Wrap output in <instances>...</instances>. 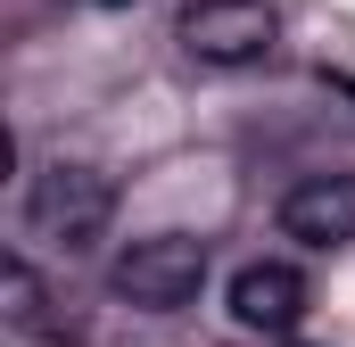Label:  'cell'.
<instances>
[{
  "label": "cell",
  "mask_w": 355,
  "mask_h": 347,
  "mask_svg": "<svg viewBox=\"0 0 355 347\" xmlns=\"http://www.w3.org/2000/svg\"><path fill=\"white\" fill-rule=\"evenodd\" d=\"M281 232L297 248H347L355 240V174H306L281 198Z\"/></svg>",
  "instance_id": "cell-5"
},
{
  "label": "cell",
  "mask_w": 355,
  "mask_h": 347,
  "mask_svg": "<svg viewBox=\"0 0 355 347\" xmlns=\"http://www.w3.org/2000/svg\"><path fill=\"white\" fill-rule=\"evenodd\" d=\"M232 323L257 339H289L306 323V273L289 257H248L232 273Z\"/></svg>",
  "instance_id": "cell-4"
},
{
  "label": "cell",
  "mask_w": 355,
  "mask_h": 347,
  "mask_svg": "<svg viewBox=\"0 0 355 347\" xmlns=\"http://www.w3.org/2000/svg\"><path fill=\"white\" fill-rule=\"evenodd\" d=\"M107 223H116V182L83 158H58V166L33 174V190H25V232L42 240V248H58V257H83L107 240Z\"/></svg>",
  "instance_id": "cell-1"
},
{
  "label": "cell",
  "mask_w": 355,
  "mask_h": 347,
  "mask_svg": "<svg viewBox=\"0 0 355 347\" xmlns=\"http://www.w3.org/2000/svg\"><path fill=\"white\" fill-rule=\"evenodd\" d=\"M174 42L198 67H257L281 42V8L272 0H190L174 17Z\"/></svg>",
  "instance_id": "cell-3"
},
{
  "label": "cell",
  "mask_w": 355,
  "mask_h": 347,
  "mask_svg": "<svg viewBox=\"0 0 355 347\" xmlns=\"http://www.w3.org/2000/svg\"><path fill=\"white\" fill-rule=\"evenodd\" d=\"M207 240L198 232H141V240H124L116 264H107V289L124 298V306H149V314H174L190 306L198 289H207Z\"/></svg>",
  "instance_id": "cell-2"
},
{
  "label": "cell",
  "mask_w": 355,
  "mask_h": 347,
  "mask_svg": "<svg viewBox=\"0 0 355 347\" xmlns=\"http://www.w3.org/2000/svg\"><path fill=\"white\" fill-rule=\"evenodd\" d=\"M0 314H8V331H42V323H50L42 273H33L25 257H0Z\"/></svg>",
  "instance_id": "cell-6"
}]
</instances>
